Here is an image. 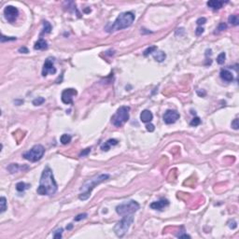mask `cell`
<instances>
[{"label": "cell", "mask_w": 239, "mask_h": 239, "mask_svg": "<svg viewBox=\"0 0 239 239\" xmlns=\"http://www.w3.org/2000/svg\"><path fill=\"white\" fill-rule=\"evenodd\" d=\"M152 119H153V115H152V113L149 110L145 109V110H143V111L141 112L140 119H141L142 122L149 123V122H151L152 121Z\"/></svg>", "instance_id": "obj_13"}, {"label": "cell", "mask_w": 239, "mask_h": 239, "mask_svg": "<svg viewBox=\"0 0 239 239\" xmlns=\"http://www.w3.org/2000/svg\"><path fill=\"white\" fill-rule=\"evenodd\" d=\"M71 139H72V136H70L68 134H63L60 137V141H61V143L63 145H66L71 142Z\"/></svg>", "instance_id": "obj_20"}, {"label": "cell", "mask_w": 239, "mask_h": 239, "mask_svg": "<svg viewBox=\"0 0 239 239\" xmlns=\"http://www.w3.org/2000/svg\"><path fill=\"white\" fill-rule=\"evenodd\" d=\"M152 55H153V58L155 59V61L159 62V63L163 62L164 60H165V58H166L165 52H163L162 51H158V50H156L154 52H153Z\"/></svg>", "instance_id": "obj_15"}, {"label": "cell", "mask_w": 239, "mask_h": 239, "mask_svg": "<svg viewBox=\"0 0 239 239\" xmlns=\"http://www.w3.org/2000/svg\"><path fill=\"white\" fill-rule=\"evenodd\" d=\"M45 102V99L43 97H37V98L33 100V105L34 106H40Z\"/></svg>", "instance_id": "obj_27"}, {"label": "cell", "mask_w": 239, "mask_h": 239, "mask_svg": "<svg viewBox=\"0 0 239 239\" xmlns=\"http://www.w3.org/2000/svg\"><path fill=\"white\" fill-rule=\"evenodd\" d=\"M204 28L202 27V26H198V27L196 28V30H195V34H196V36H201L202 34L204 33Z\"/></svg>", "instance_id": "obj_37"}, {"label": "cell", "mask_w": 239, "mask_h": 239, "mask_svg": "<svg viewBox=\"0 0 239 239\" xmlns=\"http://www.w3.org/2000/svg\"><path fill=\"white\" fill-rule=\"evenodd\" d=\"M51 25L50 22L47 21L43 22V33L49 34L51 33Z\"/></svg>", "instance_id": "obj_24"}, {"label": "cell", "mask_w": 239, "mask_h": 239, "mask_svg": "<svg viewBox=\"0 0 239 239\" xmlns=\"http://www.w3.org/2000/svg\"><path fill=\"white\" fill-rule=\"evenodd\" d=\"M0 209H1V210H0L1 213L5 212L7 209V199L4 196L0 198Z\"/></svg>", "instance_id": "obj_22"}, {"label": "cell", "mask_w": 239, "mask_h": 239, "mask_svg": "<svg viewBox=\"0 0 239 239\" xmlns=\"http://www.w3.org/2000/svg\"><path fill=\"white\" fill-rule=\"evenodd\" d=\"M19 52H21V53H28V49L25 48V47H22L19 49Z\"/></svg>", "instance_id": "obj_38"}, {"label": "cell", "mask_w": 239, "mask_h": 239, "mask_svg": "<svg viewBox=\"0 0 239 239\" xmlns=\"http://www.w3.org/2000/svg\"><path fill=\"white\" fill-rule=\"evenodd\" d=\"M90 152H91V148L85 149L84 151H82L80 153V157H85V156H87Z\"/></svg>", "instance_id": "obj_32"}, {"label": "cell", "mask_w": 239, "mask_h": 239, "mask_svg": "<svg viewBox=\"0 0 239 239\" xmlns=\"http://www.w3.org/2000/svg\"><path fill=\"white\" fill-rule=\"evenodd\" d=\"M134 21V14L131 11L122 12L119 15L113 24H109L106 26V31L108 33H112L119 30L125 29L132 25Z\"/></svg>", "instance_id": "obj_3"}, {"label": "cell", "mask_w": 239, "mask_h": 239, "mask_svg": "<svg viewBox=\"0 0 239 239\" xmlns=\"http://www.w3.org/2000/svg\"><path fill=\"white\" fill-rule=\"evenodd\" d=\"M232 127L234 129V130H237L239 128V121L238 119H234L233 122H232Z\"/></svg>", "instance_id": "obj_30"}, {"label": "cell", "mask_w": 239, "mask_h": 239, "mask_svg": "<svg viewBox=\"0 0 239 239\" xmlns=\"http://www.w3.org/2000/svg\"><path fill=\"white\" fill-rule=\"evenodd\" d=\"M201 123V119L199 117H194L192 119V122H190V126H198Z\"/></svg>", "instance_id": "obj_28"}, {"label": "cell", "mask_w": 239, "mask_h": 239, "mask_svg": "<svg viewBox=\"0 0 239 239\" xmlns=\"http://www.w3.org/2000/svg\"><path fill=\"white\" fill-rule=\"evenodd\" d=\"M21 169H24V167L22 166H20L18 163H10L9 166H7V170L9 171V173L10 174H14V173H16V172H18L19 170H21Z\"/></svg>", "instance_id": "obj_19"}, {"label": "cell", "mask_w": 239, "mask_h": 239, "mask_svg": "<svg viewBox=\"0 0 239 239\" xmlns=\"http://www.w3.org/2000/svg\"><path fill=\"white\" fill-rule=\"evenodd\" d=\"M139 204L136 201L131 200L128 202H124L122 204H119L116 207V212L119 216H126V215H133L139 209Z\"/></svg>", "instance_id": "obj_6"}, {"label": "cell", "mask_w": 239, "mask_h": 239, "mask_svg": "<svg viewBox=\"0 0 239 239\" xmlns=\"http://www.w3.org/2000/svg\"><path fill=\"white\" fill-rule=\"evenodd\" d=\"M78 95V92L76 89L73 88H68V89H65L62 92V102L65 105H73L74 101H73V97L76 96Z\"/></svg>", "instance_id": "obj_9"}, {"label": "cell", "mask_w": 239, "mask_h": 239, "mask_svg": "<svg viewBox=\"0 0 239 239\" xmlns=\"http://www.w3.org/2000/svg\"><path fill=\"white\" fill-rule=\"evenodd\" d=\"M129 111L130 107L127 106H122L119 107L115 114L111 117L112 124L116 127H122L129 119Z\"/></svg>", "instance_id": "obj_5"}, {"label": "cell", "mask_w": 239, "mask_h": 239, "mask_svg": "<svg viewBox=\"0 0 239 239\" xmlns=\"http://www.w3.org/2000/svg\"><path fill=\"white\" fill-rule=\"evenodd\" d=\"M48 48V43L46 40H44L43 38H40L36 41L34 45V49L36 51H40V50H46Z\"/></svg>", "instance_id": "obj_18"}, {"label": "cell", "mask_w": 239, "mask_h": 239, "mask_svg": "<svg viewBox=\"0 0 239 239\" xmlns=\"http://www.w3.org/2000/svg\"><path fill=\"white\" fill-rule=\"evenodd\" d=\"M56 68L54 66V59L53 58H48L46 61H45L44 65H43V68H42V76L46 77L48 74H51L53 75L56 73Z\"/></svg>", "instance_id": "obj_11"}, {"label": "cell", "mask_w": 239, "mask_h": 239, "mask_svg": "<svg viewBox=\"0 0 239 239\" xmlns=\"http://www.w3.org/2000/svg\"><path fill=\"white\" fill-rule=\"evenodd\" d=\"M220 78H221V80L224 81H227V82H231L234 80V75L232 72H230L229 70L227 69H222L220 71Z\"/></svg>", "instance_id": "obj_14"}, {"label": "cell", "mask_w": 239, "mask_h": 239, "mask_svg": "<svg viewBox=\"0 0 239 239\" xmlns=\"http://www.w3.org/2000/svg\"><path fill=\"white\" fill-rule=\"evenodd\" d=\"M228 22H229L232 25H234V26L238 25V24H239L238 16H237V15H234H234H230L229 18H228Z\"/></svg>", "instance_id": "obj_21"}, {"label": "cell", "mask_w": 239, "mask_h": 239, "mask_svg": "<svg viewBox=\"0 0 239 239\" xmlns=\"http://www.w3.org/2000/svg\"><path fill=\"white\" fill-rule=\"evenodd\" d=\"M16 37L14 36H1V42H5V41H10V40H15Z\"/></svg>", "instance_id": "obj_31"}, {"label": "cell", "mask_w": 239, "mask_h": 239, "mask_svg": "<svg viewBox=\"0 0 239 239\" xmlns=\"http://www.w3.org/2000/svg\"><path fill=\"white\" fill-rule=\"evenodd\" d=\"M227 28V24H224V22H221V24H219V26H218V28H217L216 30H218V33L219 32H221L223 31V30H225Z\"/></svg>", "instance_id": "obj_33"}, {"label": "cell", "mask_w": 239, "mask_h": 239, "mask_svg": "<svg viewBox=\"0 0 239 239\" xmlns=\"http://www.w3.org/2000/svg\"><path fill=\"white\" fill-rule=\"evenodd\" d=\"M207 5L212 9L213 10H218L219 9H221L223 2L222 1H219V0H211V1H208L207 3Z\"/></svg>", "instance_id": "obj_16"}, {"label": "cell", "mask_w": 239, "mask_h": 239, "mask_svg": "<svg viewBox=\"0 0 239 239\" xmlns=\"http://www.w3.org/2000/svg\"><path fill=\"white\" fill-rule=\"evenodd\" d=\"M118 144V140L116 139H108L107 142H105V143L101 146V149H102L103 151H108L110 149V148L112 146H115Z\"/></svg>", "instance_id": "obj_17"}, {"label": "cell", "mask_w": 239, "mask_h": 239, "mask_svg": "<svg viewBox=\"0 0 239 239\" xmlns=\"http://www.w3.org/2000/svg\"><path fill=\"white\" fill-rule=\"evenodd\" d=\"M180 117V115L177 111V110H173V109H168L164 112L163 114V122L166 123V124H172V123H175L178 121Z\"/></svg>", "instance_id": "obj_10"}, {"label": "cell", "mask_w": 239, "mask_h": 239, "mask_svg": "<svg viewBox=\"0 0 239 239\" xmlns=\"http://www.w3.org/2000/svg\"><path fill=\"white\" fill-rule=\"evenodd\" d=\"M4 15H5V18L7 22H10V24H13L19 16V10L16 7L7 6L4 9Z\"/></svg>", "instance_id": "obj_8"}, {"label": "cell", "mask_w": 239, "mask_h": 239, "mask_svg": "<svg viewBox=\"0 0 239 239\" xmlns=\"http://www.w3.org/2000/svg\"><path fill=\"white\" fill-rule=\"evenodd\" d=\"M225 58H226L225 52H221V53L219 54V56L217 57V63H218L219 65H223L224 62H225Z\"/></svg>", "instance_id": "obj_25"}, {"label": "cell", "mask_w": 239, "mask_h": 239, "mask_svg": "<svg viewBox=\"0 0 239 239\" xmlns=\"http://www.w3.org/2000/svg\"><path fill=\"white\" fill-rule=\"evenodd\" d=\"M156 50H157V47L156 46H151V47L148 48L147 50H145L143 54H144V56H148L149 54H152Z\"/></svg>", "instance_id": "obj_26"}, {"label": "cell", "mask_w": 239, "mask_h": 239, "mask_svg": "<svg viewBox=\"0 0 239 239\" xmlns=\"http://www.w3.org/2000/svg\"><path fill=\"white\" fill-rule=\"evenodd\" d=\"M168 205H169V201H168L167 199H161L159 201L153 202V203L151 204L149 207H151V209H155V210L162 211L166 207H168Z\"/></svg>", "instance_id": "obj_12"}, {"label": "cell", "mask_w": 239, "mask_h": 239, "mask_svg": "<svg viewBox=\"0 0 239 239\" xmlns=\"http://www.w3.org/2000/svg\"><path fill=\"white\" fill-rule=\"evenodd\" d=\"M88 215L86 214V213H83V214H80V215H78L77 217H75V219H74V220L75 221H80V220H81V219H85L86 217H87Z\"/></svg>", "instance_id": "obj_29"}, {"label": "cell", "mask_w": 239, "mask_h": 239, "mask_svg": "<svg viewBox=\"0 0 239 239\" xmlns=\"http://www.w3.org/2000/svg\"><path fill=\"white\" fill-rule=\"evenodd\" d=\"M72 227H73L72 224H69L68 226H66V230H71V229H72Z\"/></svg>", "instance_id": "obj_39"}, {"label": "cell", "mask_w": 239, "mask_h": 239, "mask_svg": "<svg viewBox=\"0 0 239 239\" xmlns=\"http://www.w3.org/2000/svg\"><path fill=\"white\" fill-rule=\"evenodd\" d=\"M57 183H56L52 170L49 166H46L41 174L39 185L37 187L36 192L39 195L51 196L57 192Z\"/></svg>", "instance_id": "obj_1"}, {"label": "cell", "mask_w": 239, "mask_h": 239, "mask_svg": "<svg viewBox=\"0 0 239 239\" xmlns=\"http://www.w3.org/2000/svg\"><path fill=\"white\" fill-rule=\"evenodd\" d=\"M62 232H63V229H59V230H57L54 233V234H53V237L54 238H61L62 237Z\"/></svg>", "instance_id": "obj_35"}, {"label": "cell", "mask_w": 239, "mask_h": 239, "mask_svg": "<svg viewBox=\"0 0 239 239\" xmlns=\"http://www.w3.org/2000/svg\"><path fill=\"white\" fill-rule=\"evenodd\" d=\"M28 187H29V185L25 184L24 182H19L16 185V190L18 192H24V190H25Z\"/></svg>", "instance_id": "obj_23"}, {"label": "cell", "mask_w": 239, "mask_h": 239, "mask_svg": "<svg viewBox=\"0 0 239 239\" xmlns=\"http://www.w3.org/2000/svg\"><path fill=\"white\" fill-rule=\"evenodd\" d=\"M44 153H45L44 147L42 145L37 144V145L34 146L33 148L30 149L29 151L24 152V154H22V157H24L25 160L30 161V162L36 163L37 161L42 159Z\"/></svg>", "instance_id": "obj_7"}, {"label": "cell", "mask_w": 239, "mask_h": 239, "mask_svg": "<svg viewBox=\"0 0 239 239\" xmlns=\"http://www.w3.org/2000/svg\"><path fill=\"white\" fill-rule=\"evenodd\" d=\"M146 128H147V130L149 131V132H153V131L155 130L154 125H153L152 123H151V122H149L148 124L146 125Z\"/></svg>", "instance_id": "obj_36"}, {"label": "cell", "mask_w": 239, "mask_h": 239, "mask_svg": "<svg viewBox=\"0 0 239 239\" xmlns=\"http://www.w3.org/2000/svg\"><path fill=\"white\" fill-rule=\"evenodd\" d=\"M134 222L133 215H126L123 216V218L116 223L114 226V233L118 237H123L125 234L128 232L129 228Z\"/></svg>", "instance_id": "obj_4"}, {"label": "cell", "mask_w": 239, "mask_h": 239, "mask_svg": "<svg viewBox=\"0 0 239 239\" xmlns=\"http://www.w3.org/2000/svg\"><path fill=\"white\" fill-rule=\"evenodd\" d=\"M205 22H207V19H205V17H201V18H199L198 19V20L196 21V24H198V25H202V24H205Z\"/></svg>", "instance_id": "obj_34"}, {"label": "cell", "mask_w": 239, "mask_h": 239, "mask_svg": "<svg viewBox=\"0 0 239 239\" xmlns=\"http://www.w3.org/2000/svg\"><path fill=\"white\" fill-rule=\"evenodd\" d=\"M109 177L110 176L108 174H100V175L95 176V177L88 179V180H86L80 189V195H78L80 200H81V201L87 200L88 198L91 196V193L92 192V190L95 189V187L107 180V179L109 178Z\"/></svg>", "instance_id": "obj_2"}]
</instances>
